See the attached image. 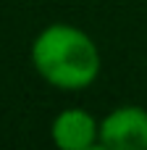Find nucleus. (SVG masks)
<instances>
[{"label": "nucleus", "instance_id": "3", "mask_svg": "<svg viewBox=\"0 0 147 150\" xmlns=\"http://www.w3.org/2000/svg\"><path fill=\"white\" fill-rule=\"evenodd\" d=\"M50 140L60 150L100 148V119H95L84 108H66L55 113L50 124Z\"/></svg>", "mask_w": 147, "mask_h": 150}, {"label": "nucleus", "instance_id": "2", "mask_svg": "<svg viewBox=\"0 0 147 150\" xmlns=\"http://www.w3.org/2000/svg\"><path fill=\"white\" fill-rule=\"evenodd\" d=\"M100 148L147 150V108L116 105L100 119Z\"/></svg>", "mask_w": 147, "mask_h": 150}, {"label": "nucleus", "instance_id": "1", "mask_svg": "<svg viewBox=\"0 0 147 150\" xmlns=\"http://www.w3.org/2000/svg\"><path fill=\"white\" fill-rule=\"evenodd\" d=\"M32 66L42 82L60 92H82L92 87L103 71L97 42L76 24H47L29 50Z\"/></svg>", "mask_w": 147, "mask_h": 150}]
</instances>
